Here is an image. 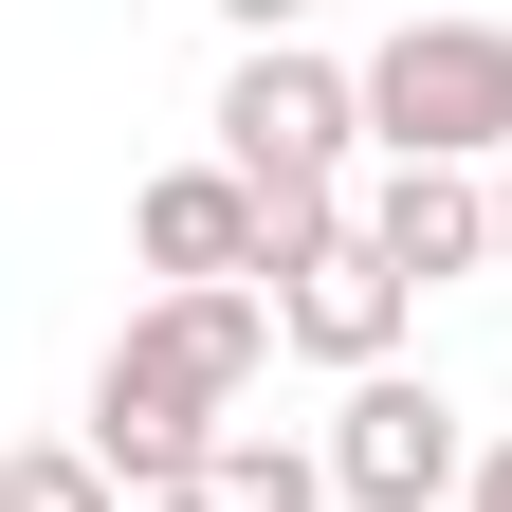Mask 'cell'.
Masks as SVG:
<instances>
[{"label": "cell", "mask_w": 512, "mask_h": 512, "mask_svg": "<svg viewBox=\"0 0 512 512\" xmlns=\"http://www.w3.org/2000/svg\"><path fill=\"white\" fill-rule=\"evenodd\" d=\"M256 366H275V293H147V311L110 330V366H92V421H74V439L165 512L183 476H202V439L256 403Z\"/></svg>", "instance_id": "6da1fadb"}, {"label": "cell", "mask_w": 512, "mask_h": 512, "mask_svg": "<svg viewBox=\"0 0 512 512\" xmlns=\"http://www.w3.org/2000/svg\"><path fill=\"white\" fill-rule=\"evenodd\" d=\"M366 147L384 165H512V19H384L366 55Z\"/></svg>", "instance_id": "7a4b0ae2"}, {"label": "cell", "mask_w": 512, "mask_h": 512, "mask_svg": "<svg viewBox=\"0 0 512 512\" xmlns=\"http://www.w3.org/2000/svg\"><path fill=\"white\" fill-rule=\"evenodd\" d=\"M311 458H330V512H439V494H476V421H458V384L366 366L348 403L311 421Z\"/></svg>", "instance_id": "3957f363"}, {"label": "cell", "mask_w": 512, "mask_h": 512, "mask_svg": "<svg viewBox=\"0 0 512 512\" xmlns=\"http://www.w3.org/2000/svg\"><path fill=\"white\" fill-rule=\"evenodd\" d=\"M202 128H220L238 183H348V165H366V74H348V55H311V37H256L238 74H220Z\"/></svg>", "instance_id": "277c9868"}, {"label": "cell", "mask_w": 512, "mask_h": 512, "mask_svg": "<svg viewBox=\"0 0 512 512\" xmlns=\"http://www.w3.org/2000/svg\"><path fill=\"white\" fill-rule=\"evenodd\" d=\"M403 330H421V293L366 256V220H348L330 256H293V275H275V348H293V366H330V384L403 366Z\"/></svg>", "instance_id": "5b68a950"}, {"label": "cell", "mask_w": 512, "mask_h": 512, "mask_svg": "<svg viewBox=\"0 0 512 512\" xmlns=\"http://www.w3.org/2000/svg\"><path fill=\"white\" fill-rule=\"evenodd\" d=\"M128 256H147L165 293H256V183L202 147V165H147V202H128Z\"/></svg>", "instance_id": "8992f818"}, {"label": "cell", "mask_w": 512, "mask_h": 512, "mask_svg": "<svg viewBox=\"0 0 512 512\" xmlns=\"http://www.w3.org/2000/svg\"><path fill=\"white\" fill-rule=\"evenodd\" d=\"M348 220H366V256H384L403 293H458V275H494V183H476V165H384Z\"/></svg>", "instance_id": "52a82bcc"}, {"label": "cell", "mask_w": 512, "mask_h": 512, "mask_svg": "<svg viewBox=\"0 0 512 512\" xmlns=\"http://www.w3.org/2000/svg\"><path fill=\"white\" fill-rule=\"evenodd\" d=\"M165 512H330V458H311V439H275V421H220L202 476H183Z\"/></svg>", "instance_id": "ba28073f"}, {"label": "cell", "mask_w": 512, "mask_h": 512, "mask_svg": "<svg viewBox=\"0 0 512 512\" xmlns=\"http://www.w3.org/2000/svg\"><path fill=\"white\" fill-rule=\"evenodd\" d=\"M0 512H128V476L92 439H0Z\"/></svg>", "instance_id": "9c48e42d"}, {"label": "cell", "mask_w": 512, "mask_h": 512, "mask_svg": "<svg viewBox=\"0 0 512 512\" xmlns=\"http://www.w3.org/2000/svg\"><path fill=\"white\" fill-rule=\"evenodd\" d=\"M220 19H238V55H256V37H311V0H220Z\"/></svg>", "instance_id": "30bf717a"}, {"label": "cell", "mask_w": 512, "mask_h": 512, "mask_svg": "<svg viewBox=\"0 0 512 512\" xmlns=\"http://www.w3.org/2000/svg\"><path fill=\"white\" fill-rule=\"evenodd\" d=\"M494 275H512V165H494Z\"/></svg>", "instance_id": "8fae6325"}]
</instances>
